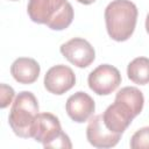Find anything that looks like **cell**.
<instances>
[{
  "mask_svg": "<svg viewBox=\"0 0 149 149\" xmlns=\"http://www.w3.org/2000/svg\"><path fill=\"white\" fill-rule=\"evenodd\" d=\"M143 105L144 97L137 87H122L116 93L114 102L102 114L106 127L112 132L122 134L132 123L133 119L142 112Z\"/></svg>",
  "mask_w": 149,
  "mask_h": 149,
  "instance_id": "6da1fadb",
  "label": "cell"
},
{
  "mask_svg": "<svg viewBox=\"0 0 149 149\" xmlns=\"http://www.w3.org/2000/svg\"><path fill=\"white\" fill-rule=\"evenodd\" d=\"M27 12L33 22L52 30H64L73 20V8L68 0H29Z\"/></svg>",
  "mask_w": 149,
  "mask_h": 149,
  "instance_id": "7a4b0ae2",
  "label": "cell"
},
{
  "mask_svg": "<svg viewBox=\"0 0 149 149\" xmlns=\"http://www.w3.org/2000/svg\"><path fill=\"white\" fill-rule=\"evenodd\" d=\"M137 7L130 0H113L105 8V23L109 37L116 42L127 41L134 33Z\"/></svg>",
  "mask_w": 149,
  "mask_h": 149,
  "instance_id": "3957f363",
  "label": "cell"
},
{
  "mask_svg": "<svg viewBox=\"0 0 149 149\" xmlns=\"http://www.w3.org/2000/svg\"><path fill=\"white\" fill-rule=\"evenodd\" d=\"M38 108V101L34 93L22 91L16 95L8 115L9 126L16 136L22 139L33 137Z\"/></svg>",
  "mask_w": 149,
  "mask_h": 149,
  "instance_id": "277c9868",
  "label": "cell"
},
{
  "mask_svg": "<svg viewBox=\"0 0 149 149\" xmlns=\"http://www.w3.org/2000/svg\"><path fill=\"white\" fill-rule=\"evenodd\" d=\"M33 139L44 148H72L70 137L62 130L58 118L51 113H38Z\"/></svg>",
  "mask_w": 149,
  "mask_h": 149,
  "instance_id": "5b68a950",
  "label": "cell"
},
{
  "mask_svg": "<svg viewBox=\"0 0 149 149\" xmlns=\"http://www.w3.org/2000/svg\"><path fill=\"white\" fill-rule=\"evenodd\" d=\"M87 84L88 87L98 95H108L121 84V74L115 66L101 64L90 72Z\"/></svg>",
  "mask_w": 149,
  "mask_h": 149,
  "instance_id": "8992f818",
  "label": "cell"
},
{
  "mask_svg": "<svg viewBox=\"0 0 149 149\" xmlns=\"http://www.w3.org/2000/svg\"><path fill=\"white\" fill-rule=\"evenodd\" d=\"M59 51L71 64L81 69L91 65L95 58L94 48L88 41L81 37H73L63 43Z\"/></svg>",
  "mask_w": 149,
  "mask_h": 149,
  "instance_id": "52a82bcc",
  "label": "cell"
},
{
  "mask_svg": "<svg viewBox=\"0 0 149 149\" xmlns=\"http://www.w3.org/2000/svg\"><path fill=\"white\" fill-rule=\"evenodd\" d=\"M121 135V133L112 132L106 127L102 114L93 115L90 118L88 125L86 127V137L91 146L95 148L115 147L119 143Z\"/></svg>",
  "mask_w": 149,
  "mask_h": 149,
  "instance_id": "ba28073f",
  "label": "cell"
},
{
  "mask_svg": "<svg viewBox=\"0 0 149 149\" xmlns=\"http://www.w3.org/2000/svg\"><path fill=\"white\" fill-rule=\"evenodd\" d=\"M43 84L47 91L50 93L62 95L74 86L76 76L71 68L68 65L58 64L47 71Z\"/></svg>",
  "mask_w": 149,
  "mask_h": 149,
  "instance_id": "9c48e42d",
  "label": "cell"
},
{
  "mask_svg": "<svg viewBox=\"0 0 149 149\" xmlns=\"http://www.w3.org/2000/svg\"><path fill=\"white\" fill-rule=\"evenodd\" d=\"M65 109L72 121L83 123L93 115L95 102L91 95L83 91H78L68 98Z\"/></svg>",
  "mask_w": 149,
  "mask_h": 149,
  "instance_id": "30bf717a",
  "label": "cell"
},
{
  "mask_svg": "<svg viewBox=\"0 0 149 149\" xmlns=\"http://www.w3.org/2000/svg\"><path fill=\"white\" fill-rule=\"evenodd\" d=\"M41 72L40 64L30 57H19L10 65L13 78L20 84H33L37 80Z\"/></svg>",
  "mask_w": 149,
  "mask_h": 149,
  "instance_id": "8fae6325",
  "label": "cell"
},
{
  "mask_svg": "<svg viewBox=\"0 0 149 149\" xmlns=\"http://www.w3.org/2000/svg\"><path fill=\"white\" fill-rule=\"evenodd\" d=\"M128 78L139 85H146L149 83V58L136 57L127 66Z\"/></svg>",
  "mask_w": 149,
  "mask_h": 149,
  "instance_id": "7c38bea8",
  "label": "cell"
},
{
  "mask_svg": "<svg viewBox=\"0 0 149 149\" xmlns=\"http://www.w3.org/2000/svg\"><path fill=\"white\" fill-rule=\"evenodd\" d=\"M129 146L132 149H149V127L136 130L130 137Z\"/></svg>",
  "mask_w": 149,
  "mask_h": 149,
  "instance_id": "4fadbf2b",
  "label": "cell"
},
{
  "mask_svg": "<svg viewBox=\"0 0 149 149\" xmlns=\"http://www.w3.org/2000/svg\"><path fill=\"white\" fill-rule=\"evenodd\" d=\"M14 95H15V92H14L13 87H10L6 84H1L0 85V107L6 108L12 102Z\"/></svg>",
  "mask_w": 149,
  "mask_h": 149,
  "instance_id": "5bb4252c",
  "label": "cell"
},
{
  "mask_svg": "<svg viewBox=\"0 0 149 149\" xmlns=\"http://www.w3.org/2000/svg\"><path fill=\"white\" fill-rule=\"evenodd\" d=\"M78 2H80V3H83V5H91V3H93L95 0H77Z\"/></svg>",
  "mask_w": 149,
  "mask_h": 149,
  "instance_id": "9a60e30c",
  "label": "cell"
},
{
  "mask_svg": "<svg viewBox=\"0 0 149 149\" xmlns=\"http://www.w3.org/2000/svg\"><path fill=\"white\" fill-rule=\"evenodd\" d=\"M146 30H147V33L149 34V13H148V15H147V17H146Z\"/></svg>",
  "mask_w": 149,
  "mask_h": 149,
  "instance_id": "2e32d148",
  "label": "cell"
},
{
  "mask_svg": "<svg viewBox=\"0 0 149 149\" xmlns=\"http://www.w3.org/2000/svg\"><path fill=\"white\" fill-rule=\"evenodd\" d=\"M12 1H17V0H12Z\"/></svg>",
  "mask_w": 149,
  "mask_h": 149,
  "instance_id": "e0dca14e",
  "label": "cell"
}]
</instances>
